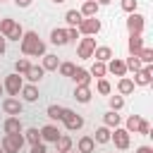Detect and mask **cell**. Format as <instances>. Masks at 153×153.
<instances>
[{
    "label": "cell",
    "mask_w": 153,
    "mask_h": 153,
    "mask_svg": "<svg viewBox=\"0 0 153 153\" xmlns=\"http://www.w3.org/2000/svg\"><path fill=\"white\" fill-rule=\"evenodd\" d=\"M22 134H24V141H29L31 146L41 141V131H38L36 127H31V129H26V131H22Z\"/></svg>",
    "instance_id": "29"
},
{
    "label": "cell",
    "mask_w": 153,
    "mask_h": 153,
    "mask_svg": "<svg viewBox=\"0 0 153 153\" xmlns=\"http://www.w3.org/2000/svg\"><path fill=\"white\" fill-rule=\"evenodd\" d=\"M117 91H120V96H129V93H134V81H131L129 76H120V81H117Z\"/></svg>",
    "instance_id": "18"
},
{
    "label": "cell",
    "mask_w": 153,
    "mask_h": 153,
    "mask_svg": "<svg viewBox=\"0 0 153 153\" xmlns=\"http://www.w3.org/2000/svg\"><path fill=\"white\" fill-rule=\"evenodd\" d=\"M50 41H53L55 45L69 43V41H67V29H53V31H50Z\"/></svg>",
    "instance_id": "21"
},
{
    "label": "cell",
    "mask_w": 153,
    "mask_h": 153,
    "mask_svg": "<svg viewBox=\"0 0 153 153\" xmlns=\"http://www.w3.org/2000/svg\"><path fill=\"white\" fill-rule=\"evenodd\" d=\"M2 93H5V86H2V84H0V96H2Z\"/></svg>",
    "instance_id": "49"
},
{
    "label": "cell",
    "mask_w": 153,
    "mask_h": 153,
    "mask_svg": "<svg viewBox=\"0 0 153 153\" xmlns=\"http://www.w3.org/2000/svg\"><path fill=\"white\" fill-rule=\"evenodd\" d=\"M76 38H79L76 26H69V29H67V41H76Z\"/></svg>",
    "instance_id": "43"
},
{
    "label": "cell",
    "mask_w": 153,
    "mask_h": 153,
    "mask_svg": "<svg viewBox=\"0 0 153 153\" xmlns=\"http://www.w3.org/2000/svg\"><path fill=\"white\" fill-rule=\"evenodd\" d=\"M105 67H108V72H112L115 76H124V74H127V65H124V60H117V57H110Z\"/></svg>",
    "instance_id": "11"
},
{
    "label": "cell",
    "mask_w": 153,
    "mask_h": 153,
    "mask_svg": "<svg viewBox=\"0 0 153 153\" xmlns=\"http://www.w3.org/2000/svg\"><path fill=\"white\" fill-rule=\"evenodd\" d=\"M110 134H112V131H110V127H98V129H96L93 141H96V143H108V141H110Z\"/></svg>",
    "instance_id": "26"
},
{
    "label": "cell",
    "mask_w": 153,
    "mask_h": 153,
    "mask_svg": "<svg viewBox=\"0 0 153 153\" xmlns=\"http://www.w3.org/2000/svg\"><path fill=\"white\" fill-rule=\"evenodd\" d=\"M2 86H5V91H7L10 96H19V91H22V86H24V76L17 74V72H14V74H7Z\"/></svg>",
    "instance_id": "5"
},
{
    "label": "cell",
    "mask_w": 153,
    "mask_h": 153,
    "mask_svg": "<svg viewBox=\"0 0 153 153\" xmlns=\"http://www.w3.org/2000/svg\"><path fill=\"white\" fill-rule=\"evenodd\" d=\"M93 57H96L98 62H108V60L112 57V50H110L108 45H96V50H93Z\"/></svg>",
    "instance_id": "22"
},
{
    "label": "cell",
    "mask_w": 153,
    "mask_h": 153,
    "mask_svg": "<svg viewBox=\"0 0 153 153\" xmlns=\"http://www.w3.org/2000/svg\"><path fill=\"white\" fill-rule=\"evenodd\" d=\"M0 2H2V0H0Z\"/></svg>",
    "instance_id": "53"
},
{
    "label": "cell",
    "mask_w": 153,
    "mask_h": 153,
    "mask_svg": "<svg viewBox=\"0 0 153 153\" xmlns=\"http://www.w3.org/2000/svg\"><path fill=\"white\" fill-rule=\"evenodd\" d=\"M57 69H60V74H62V76H72L74 65H72V62H60V67H57Z\"/></svg>",
    "instance_id": "39"
},
{
    "label": "cell",
    "mask_w": 153,
    "mask_h": 153,
    "mask_svg": "<svg viewBox=\"0 0 153 153\" xmlns=\"http://www.w3.org/2000/svg\"><path fill=\"white\" fill-rule=\"evenodd\" d=\"M136 153H153V148H151V146H139Z\"/></svg>",
    "instance_id": "47"
},
{
    "label": "cell",
    "mask_w": 153,
    "mask_h": 153,
    "mask_svg": "<svg viewBox=\"0 0 153 153\" xmlns=\"http://www.w3.org/2000/svg\"><path fill=\"white\" fill-rule=\"evenodd\" d=\"M74 98H76L79 103H88V100H91V88H88V86H76V88H74Z\"/></svg>",
    "instance_id": "25"
},
{
    "label": "cell",
    "mask_w": 153,
    "mask_h": 153,
    "mask_svg": "<svg viewBox=\"0 0 153 153\" xmlns=\"http://www.w3.org/2000/svg\"><path fill=\"white\" fill-rule=\"evenodd\" d=\"M127 48H129V55H136V53L143 48V33H129Z\"/></svg>",
    "instance_id": "12"
},
{
    "label": "cell",
    "mask_w": 153,
    "mask_h": 153,
    "mask_svg": "<svg viewBox=\"0 0 153 153\" xmlns=\"http://www.w3.org/2000/svg\"><path fill=\"white\" fill-rule=\"evenodd\" d=\"M45 72H57V67H60V60H57V55H43V65H41Z\"/></svg>",
    "instance_id": "23"
},
{
    "label": "cell",
    "mask_w": 153,
    "mask_h": 153,
    "mask_svg": "<svg viewBox=\"0 0 153 153\" xmlns=\"http://www.w3.org/2000/svg\"><path fill=\"white\" fill-rule=\"evenodd\" d=\"M105 72H108V67H105V62H98V60H96L88 74H91V76H98V79H100V76H105Z\"/></svg>",
    "instance_id": "31"
},
{
    "label": "cell",
    "mask_w": 153,
    "mask_h": 153,
    "mask_svg": "<svg viewBox=\"0 0 153 153\" xmlns=\"http://www.w3.org/2000/svg\"><path fill=\"white\" fill-rule=\"evenodd\" d=\"M139 122H141V117H139V115H131V117L127 120V127H124V129H127L129 134H131V131L136 134V127H139Z\"/></svg>",
    "instance_id": "36"
},
{
    "label": "cell",
    "mask_w": 153,
    "mask_h": 153,
    "mask_svg": "<svg viewBox=\"0 0 153 153\" xmlns=\"http://www.w3.org/2000/svg\"><path fill=\"white\" fill-rule=\"evenodd\" d=\"M31 153H48V151H45V143H43V141L33 143V146H31Z\"/></svg>",
    "instance_id": "44"
},
{
    "label": "cell",
    "mask_w": 153,
    "mask_h": 153,
    "mask_svg": "<svg viewBox=\"0 0 153 153\" xmlns=\"http://www.w3.org/2000/svg\"><path fill=\"white\" fill-rule=\"evenodd\" d=\"M93 50H96V38H93V36H84V38L79 41L76 55H79L81 60H88V57H93Z\"/></svg>",
    "instance_id": "6"
},
{
    "label": "cell",
    "mask_w": 153,
    "mask_h": 153,
    "mask_svg": "<svg viewBox=\"0 0 153 153\" xmlns=\"http://www.w3.org/2000/svg\"><path fill=\"white\" fill-rule=\"evenodd\" d=\"M43 74H45V69H43V67H38V65H31V67L26 69V74H24V76H26L31 84H36V81H41V79H43Z\"/></svg>",
    "instance_id": "17"
},
{
    "label": "cell",
    "mask_w": 153,
    "mask_h": 153,
    "mask_svg": "<svg viewBox=\"0 0 153 153\" xmlns=\"http://www.w3.org/2000/svg\"><path fill=\"white\" fill-rule=\"evenodd\" d=\"M29 67H31V62H29V60H24V57H19V60L14 62V72H17V74H22V76L26 74V69H29Z\"/></svg>",
    "instance_id": "34"
},
{
    "label": "cell",
    "mask_w": 153,
    "mask_h": 153,
    "mask_svg": "<svg viewBox=\"0 0 153 153\" xmlns=\"http://www.w3.org/2000/svg\"><path fill=\"white\" fill-rule=\"evenodd\" d=\"M143 26H146V17L139 12H129V19H127L129 33H143Z\"/></svg>",
    "instance_id": "7"
},
{
    "label": "cell",
    "mask_w": 153,
    "mask_h": 153,
    "mask_svg": "<svg viewBox=\"0 0 153 153\" xmlns=\"http://www.w3.org/2000/svg\"><path fill=\"white\" fill-rule=\"evenodd\" d=\"M136 134H143V136H148L151 134V124L141 117V122H139V127H136Z\"/></svg>",
    "instance_id": "42"
},
{
    "label": "cell",
    "mask_w": 153,
    "mask_h": 153,
    "mask_svg": "<svg viewBox=\"0 0 153 153\" xmlns=\"http://www.w3.org/2000/svg\"><path fill=\"white\" fill-rule=\"evenodd\" d=\"M76 151H79V153H93V151H96V141H93V136H81Z\"/></svg>",
    "instance_id": "19"
},
{
    "label": "cell",
    "mask_w": 153,
    "mask_h": 153,
    "mask_svg": "<svg viewBox=\"0 0 153 153\" xmlns=\"http://www.w3.org/2000/svg\"><path fill=\"white\" fill-rule=\"evenodd\" d=\"M136 57L141 60V65H151V62H153V50L143 45V48H141V50L136 53Z\"/></svg>",
    "instance_id": "30"
},
{
    "label": "cell",
    "mask_w": 153,
    "mask_h": 153,
    "mask_svg": "<svg viewBox=\"0 0 153 153\" xmlns=\"http://www.w3.org/2000/svg\"><path fill=\"white\" fill-rule=\"evenodd\" d=\"M48 117L50 120H60L62 117V108L60 105H48Z\"/></svg>",
    "instance_id": "40"
},
{
    "label": "cell",
    "mask_w": 153,
    "mask_h": 153,
    "mask_svg": "<svg viewBox=\"0 0 153 153\" xmlns=\"http://www.w3.org/2000/svg\"><path fill=\"white\" fill-rule=\"evenodd\" d=\"M14 24H17L14 19H0V33L2 36H10V31L14 29Z\"/></svg>",
    "instance_id": "32"
},
{
    "label": "cell",
    "mask_w": 153,
    "mask_h": 153,
    "mask_svg": "<svg viewBox=\"0 0 153 153\" xmlns=\"http://www.w3.org/2000/svg\"><path fill=\"white\" fill-rule=\"evenodd\" d=\"M72 79L76 81V86H88V84H91V74H88V69H84V67H74Z\"/></svg>",
    "instance_id": "13"
},
{
    "label": "cell",
    "mask_w": 153,
    "mask_h": 153,
    "mask_svg": "<svg viewBox=\"0 0 153 153\" xmlns=\"http://www.w3.org/2000/svg\"><path fill=\"white\" fill-rule=\"evenodd\" d=\"M98 7H100V5H98L96 0H84V5H81L79 12H81V17H96V14H98Z\"/></svg>",
    "instance_id": "16"
},
{
    "label": "cell",
    "mask_w": 153,
    "mask_h": 153,
    "mask_svg": "<svg viewBox=\"0 0 153 153\" xmlns=\"http://www.w3.org/2000/svg\"><path fill=\"white\" fill-rule=\"evenodd\" d=\"M5 48H7V38H5L2 33H0V55L5 53Z\"/></svg>",
    "instance_id": "45"
},
{
    "label": "cell",
    "mask_w": 153,
    "mask_h": 153,
    "mask_svg": "<svg viewBox=\"0 0 153 153\" xmlns=\"http://www.w3.org/2000/svg\"><path fill=\"white\" fill-rule=\"evenodd\" d=\"M124 108V98L122 96H110V110H122Z\"/></svg>",
    "instance_id": "38"
},
{
    "label": "cell",
    "mask_w": 153,
    "mask_h": 153,
    "mask_svg": "<svg viewBox=\"0 0 153 153\" xmlns=\"http://www.w3.org/2000/svg\"><path fill=\"white\" fill-rule=\"evenodd\" d=\"M96 2H98V5H110L112 0H96Z\"/></svg>",
    "instance_id": "48"
},
{
    "label": "cell",
    "mask_w": 153,
    "mask_h": 153,
    "mask_svg": "<svg viewBox=\"0 0 153 153\" xmlns=\"http://www.w3.org/2000/svg\"><path fill=\"white\" fill-rule=\"evenodd\" d=\"M131 81H134V86H148V84L153 81V67H151V65H143V67L134 74Z\"/></svg>",
    "instance_id": "8"
},
{
    "label": "cell",
    "mask_w": 153,
    "mask_h": 153,
    "mask_svg": "<svg viewBox=\"0 0 153 153\" xmlns=\"http://www.w3.org/2000/svg\"><path fill=\"white\" fill-rule=\"evenodd\" d=\"M0 153H2V148H0Z\"/></svg>",
    "instance_id": "52"
},
{
    "label": "cell",
    "mask_w": 153,
    "mask_h": 153,
    "mask_svg": "<svg viewBox=\"0 0 153 153\" xmlns=\"http://www.w3.org/2000/svg\"><path fill=\"white\" fill-rule=\"evenodd\" d=\"M76 31L84 33V36H96V33L100 31V19H96V17H84V19L79 22Z\"/></svg>",
    "instance_id": "4"
},
{
    "label": "cell",
    "mask_w": 153,
    "mask_h": 153,
    "mask_svg": "<svg viewBox=\"0 0 153 153\" xmlns=\"http://www.w3.org/2000/svg\"><path fill=\"white\" fill-rule=\"evenodd\" d=\"M22 53L29 57H38V55H45V43L38 38V33L36 31H26L24 36H22Z\"/></svg>",
    "instance_id": "1"
},
{
    "label": "cell",
    "mask_w": 153,
    "mask_h": 153,
    "mask_svg": "<svg viewBox=\"0 0 153 153\" xmlns=\"http://www.w3.org/2000/svg\"><path fill=\"white\" fill-rule=\"evenodd\" d=\"M55 146H57V153H67V151H72V139L67 134H60L57 141H55Z\"/></svg>",
    "instance_id": "24"
},
{
    "label": "cell",
    "mask_w": 153,
    "mask_h": 153,
    "mask_svg": "<svg viewBox=\"0 0 153 153\" xmlns=\"http://www.w3.org/2000/svg\"><path fill=\"white\" fill-rule=\"evenodd\" d=\"M22 36H24V29H22V24H14V29L10 31V36H5V38H7V41H19Z\"/></svg>",
    "instance_id": "35"
},
{
    "label": "cell",
    "mask_w": 153,
    "mask_h": 153,
    "mask_svg": "<svg viewBox=\"0 0 153 153\" xmlns=\"http://www.w3.org/2000/svg\"><path fill=\"white\" fill-rule=\"evenodd\" d=\"M31 2H33V0H14V5H17V7H29Z\"/></svg>",
    "instance_id": "46"
},
{
    "label": "cell",
    "mask_w": 153,
    "mask_h": 153,
    "mask_svg": "<svg viewBox=\"0 0 153 153\" xmlns=\"http://www.w3.org/2000/svg\"><path fill=\"white\" fill-rule=\"evenodd\" d=\"M110 141H115V146L120 148V151H127L129 148V131L127 129H120V127H115V134H110Z\"/></svg>",
    "instance_id": "9"
},
{
    "label": "cell",
    "mask_w": 153,
    "mask_h": 153,
    "mask_svg": "<svg viewBox=\"0 0 153 153\" xmlns=\"http://www.w3.org/2000/svg\"><path fill=\"white\" fill-rule=\"evenodd\" d=\"M2 129H5V134H19V131H22V122H19V117L10 115V117L5 120V124H2Z\"/></svg>",
    "instance_id": "15"
},
{
    "label": "cell",
    "mask_w": 153,
    "mask_h": 153,
    "mask_svg": "<svg viewBox=\"0 0 153 153\" xmlns=\"http://www.w3.org/2000/svg\"><path fill=\"white\" fill-rule=\"evenodd\" d=\"M22 146H24V134L22 131L19 134H5L2 136V143H0L2 153H19Z\"/></svg>",
    "instance_id": "2"
},
{
    "label": "cell",
    "mask_w": 153,
    "mask_h": 153,
    "mask_svg": "<svg viewBox=\"0 0 153 153\" xmlns=\"http://www.w3.org/2000/svg\"><path fill=\"white\" fill-rule=\"evenodd\" d=\"M60 134H62V131H60L55 124H45V127L41 129V141H50V143H55Z\"/></svg>",
    "instance_id": "14"
},
{
    "label": "cell",
    "mask_w": 153,
    "mask_h": 153,
    "mask_svg": "<svg viewBox=\"0 0 153 153\" xmlns=\"http://www.w3.org/2000/svg\"><path fill=\"white\" fill-rule=\"evenodd\" d=\"M84 17H81V12L79 10H69L67 14H65V22L69 24V26H79V22H81Z\"/></svg>",
    "instance_id": "27"
},
{
    "label": "cell",
    "mask_w": 153,
    "mask_h": 153,
    "mask_svg": "<svg viewBox=\"0 0 153 153\" xmlns=\"http://www.w3.org/2000/svg\"><path fill=\"white\" fill-rule=\"evenodd\" d=\"M96 88H98V93H103V96H108V93H110V81L100 76V79H98V84H96Z\"/></svg>",
    "instance_id": "37"
},
{
    "label": "cell",
    "mask_w": 153,
    "mask_h": 153,
    "mask_svg": "<svg viewBox=\"0 0 153 153\" xmlns=\"http://www.w3.org/2000/svg\"><path fill=\"white\" fill-rule=\"evenodd\" d=\"M2 110L7 112V115H22V100H17L14 96H10V98H5L2 100Z\"/></svg>",
    "instance_id": "10"
},
{
    "label": "cell",
    "mask_w": 153,
    "mask_h": 153,
    "mask_svg": "<svg viewBox=\"0 0 153 153\" xmlns=\"http://www.w3.org/2000/svg\"><path fill=\"white\" fill-rule=\"evenodd\" d=\"M124 65H127V69H131V72H134V74H136V72H139V69H141V67H143V65H141V60H139V57H136V55H129V60H127V62H124Z\"/></svg>",
    "instance_id": "33"
},
{
    "label": "cell",
    "mask_w": 153,
    "mask_h": 153,
    "mask_svg": "<svg viewBox=\"0 0 153 153\" xmlns=\"http://www.w3.org/2000/svg\"><path fill=\"white\" fill-rule=\"evenodd\" d=\"M67 153H79V151H67Z\"/></svg>",
    "instance_id": "51"
},
{
    "label": "cell",
    "mask_w": 153,
    "mask_h": 153,
    "mask_svg": "<svg viewBox=\"0 0 153 153\" xmlns=\"http://www.w3.org/2000/svg\"><path fill=\"white\" fill-rule=\"evenodd\" d=\"M22 96H24L26 103H36L38 100V88L33 84H26V86H22Z\"/></svg>",
    "instance_id": "20"
},
{
    "label": "cell",
    "mask_w": 153,
    "mask_h": 153,
    "mask_svg": "<svg viewBox=\"0 0 153 153\" xmlns=\"http://www.w3.org/2000/svg\"><path fill=\"white\" fill-rule=\"evenodd\" d=\"M103 122H105V127H120V115H117V110L105 112V115H103Z\"/></svg>",
    "instance_id": "28"
},
{
    "label": "cell",
    "mask_w": 153,
    "mask_h": 153,
    "mask_svg": "<svg viewBox=\"0 0 153 153\" xmlns=\"http://www.w3.org/2000/svg\"><path fill=\"white\" fill-rule=\"evenodd\" d=\"M62 122H65V127L69 129V131H76V129H81L84 127V117L81 115H76L74 110H69V108H62V117H60Z\"/></svg>",
    "instance_id": "3"
},
{
    "label": "cell",
    "mask_w": 153,
    "mask_h": 153,
    "mask_svg": "<svg viewBox=\"0 0 153 153\" xmlns=\"http://www.w3.org/2000/svg\"><path fill=\"white\" fill-rule=\"evenodd\" d=\"M53 2H55V5H60V2H65V0H53Z\"/></svg>",
    "instance_id": "50"
},
{
    "label": "cell",
    "mask_w": 153,
    "mask_h": 153,
    "mask_svg": "<svg viewBox=\"0 0 153 153\" xmlns=\"http://www.w3.org/2000/svg\"><path fill=\"white\" fill-rule=\"evenodd\" d=\"M120 5H122V10H124V12H136V7H139V0H122Z\"/></svg>",
    "instance_id": "41"
}]
</instances>
